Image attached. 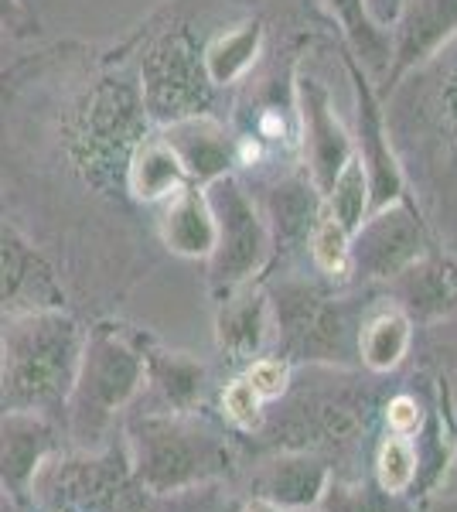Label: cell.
<instances>
[{
	"label": "cell",
	"mask_w": 457,
	"mask_h": 512,
	"mask_svg": "<svg viewBox=\"0 0 457 512\" xmlns=\"http://www.w3.org/2000/svg\"><path fill=\"white\" fill-rule=\"evenodd\" d=\"M82 349L79 325L58 311L24 315L4 332L0 345V403L4 410L48 414L69 400Z\"/></svg>",
	"instance_id": "cell-1"
},
{
	"label": "cell",
	"mask_w": 457,
	"mask_h": 512,
	"mask_svg": "<svg viewBox=\"0 0 457 512\" xmlns=\"http://www.w3.org/2000/svg\"><path fill=\"white\" fill-rule=\"evenodd\" d=\"M140 379H144V362L120 338L110 332L86 338L76 383L69 393L72 437L82 448L103 441L113 414L137 393Z\"/></svg>",
	"instance_id": "cell-2"
},
{
	"label": "cell",
	"mask_w": 457,
	"mask_h": 512,
	"mask_svg": "<svg viewBox=\"0 0 457 512\" xmlns=\"http://www.w3.org/2000/svg\"><path fill=\"white\" fill-rule=\"evenodd\" d=\"M134 461L140 482L151 492H174L222 465V451L212 437L191 431L181 420L151 417L134 434Z\"/></svg>",
	"instance_id": "cell-3"
},
{
	"label": "cell",
	"mask_w": 457,
	"mask_h": 512,
	"mask_svg": "<svg viewBox=\"0 0 457 512\" xmlns=\"http://www.w3.org/2000/svg\"><path fill=\"white\" fill-rule=\"evenodd\" d=\"M209 202L215 212V226H219V239L212 250V277L219 287L236 291L267 260L270 229L260 219L256 205L249 202V195L229 175L215 178L209 185Z\"/></svg>",
	"instance_id": "cell-4"
},
{
	"label": "cell",
	"mask_w": 457,
	"mask_h": 512,
	"mask_svg": "<svg viewBox=\"0 0 457 512\" xmlns=\"http://www.w3.org/2000/svg\"><path fill=\"white\" fill-rule=\"evenodd\" d=\"M427 233L410 198L369 212L365 222L352 233V263L365 277H396L423 256Z\"/></svg>",
	"instance_id": "cell-5"
},
{
	"label": "cell",
	"mask_w": 457,
	"mask_h": 512,
	"mask_svg": "<svg viewBox=\"0 0 457 512\" xmlns=\"http://www.w3.org/2000/svg\"><path fill=\"white\" fill-rule=\"evenodd\" d=\"M205 99H209V76H205L202 59L191 52L185 38H164L144 69L147 113L174 123L205 113Z\"/></svg>",
	"instance_id": "cell-6"
},
{
	"label": "cell",
	"mask_w": 457,
	"mask_h": 512,
	"mask_svg": "<svg viewBox=\"0 0 457 512\" xmlns=\"http://www.w3.org/2000/svg\"><path fill=\"white\" fill-rule=\"evenodd\" d=\"M294 93H297V123H301L307 178H311V185L324 198L331 181L345 168V161L355 154V144L348 137V130L342 127V120H338L335 106H331L328 89L318 79L297 76Z\"/></svg>",
	"instance_id": "cell-7"
},
{
	"label": "cell",
	"mask_w": 457,
	"mask_h": 512,
	"mask_svg": "<svg viewBox=\"0 0 457 512\" xmlns=\"http://www.w3.org/2000/svg\"><path fill=\"white\" fill-rule=\"evenodd\" d=\"M348 76L355 86V158L362 161L365 178H369V212H379L406 198L403 171L389 147L386 117H382L379 96L369 86V76L355 62H348Z\"/></svg>",
	"instance_id": "cell-8"
},
{
	"label": "cell",
	"mask_w": 457,
	"mask_h": 512,
	"mask_svg": "<svg viewBox=\"0 0 457 512\" xmlns=\"http://www.w3.org/2000/svg\"><path fill=\"white\" fill-rule=\"evenodd\" d=\"M55 444L58 434L48 414L4 410L0 417V492H7L14 506H24L31 499L35 478Z\"/></svg>",
	"instance_id": "cell-9"
},
{
	"label": "cell",
	"mask_w": 457,
	"mask_h": 512,
	"mask_svg": "<svg viewBox=\"0 0 457 512\" xmlns=\"http://www.w3.org/2000/svg\"><path fill=\"white\" fill-rule=\"evenodd\" d=\"M393 62L386 69L389 89L400 82L403 72L440 52L457 35V0H403L396 14Z\"/></svg>",
	"instance_id": "cell-10"
},
{
	"label": "cell",
	"mask_w": 457,
	"mask_h": 512,
	"mask_svg": "<svg viewBox=\"0 0 457 512\" xmlns=\"http://www.w3.org/2000/svg\"><path fill=\"white\" fill-rule=\"evenodd\" d=\"M164 140L178 154V161L185 164L188 178H195L202 188L212 185L215 178L229 175V164L236 158V147H232L226 127L219 120L205 117V113L168 123Z\"/></svg>",
	"instance_id": "cell-11"
},
{
	"label": "cell",
	"mask_w": 457,
	"mask_h": 512,
	"mask_svg": "<svg viewBox=\"0 0 457 512\" xmlns=\"http://www.w3.org/2000/svg\"><path fill=\"white\" fill-rule=\"evenodd\" d=\"M393 280L396 294L417 315H457V260L451 256H420Z\"/></svg>",
	"instance_id": "cell-12"
},
{
	"label": "cell",
	"mask_w": 457,
	"mask_h": 512,
	"mask_svg": "<svg viewBox=\"0 0 457 512\" xmlns=\"http://www.w3.org/2000/svg\"><path fill=\"white\" fill-rule=\"evenodd\" d=\"M164 243L178 256H212L219 226H215V212L209 202V192L198 188H181L174 195L168 216H164Z\"/></svg>",
	"instance_id": "cell-13"
},
{
	"label": "cell",
	"mask_w": 457,
	"mask_h": 512,
	"mask_svg": "<svg viewBox=\"0 0 457 512\" xmlns=\"http://www.w3.org/2000/svg\"><path fill=\"white\" fill-rule=\"evenodd\" d=\"M130 192L144 202H157L164 195H178L188 181L185 164L178 161V154L171 151V144L164 137H144L137 144V151L130 154L127 168Z\"/></svg>",
	"instance_id": "cell-14"
},
{
	"label": "cell",
	"mask_w": 457,
	"mask_h": 512,
	"mask_svg": "<svg viewBox=\"0 0 457 512\" xmlns=\"http://www.w3.org/2000/svg\"><path fill=\"white\" fill-rule=\"evenodd\" d=\"M324 4L331 7L345 41L352 45V52L359 55L365 69L372 76L386 72L389 62H393V35H389L386 24L372 18L369 4L365 0H324Z\"/></svg>",
	"instance_id": "cell-15"
},
{
	"label": "cell",
	"mask_w": 457,
	"mask_h": 512,
	"mask_svg": "<svg viewBox=\"0 0 457 512\" xmlns=\"http://www.w3.org/2000/svg\"><path fill=\"white\" fill-rule=\"evenodd\" d=\"M263 52V24L260 21H246L239 28L226 31L205 48L202 65L205 76H209L212 86H232L246 76L256 65Z\"/></svg>",
	"instance_id": "cell-16"
},
{
	"label": "cell",
	"mask_w": 457,
	"mask_h": 512,
	"mask_svg": "<svg viewBox=\"0 0 457 512\" xmlns=\"http://www.w3.org/2000/svg\"><path fill=\"white\" fill-rule=\"evenodd\" d=\"M267 335V304L260 294H239L226 301V311L219 318V345L232 359H249L263 345Z\"/></svg>",
	"instance_id": "cell-17"
},
{
	"label": "cell",
	"mask_w": 457,
	"mask_h": 512,
	"mask_svg": "<svg viewBox=\"0 0 457 512\" xmlns=\"http://www.w3.org/2000/svg\"><path fill=\"white\" fill-rule=\"evenodd\" d=\"M410 318L403 311H386V315L372 318L362 332V359L369 369L376 373H386V369H396L403 362L406 349H410Z\"/></svg>",
	"instance_id": "cell-18"
},
{
	"label": "cell",
	"mask_w": 457,
	"mask_h": 512,
	"mask_svg": "<svg viewBox=\"0 0 457 512\" xmlns=\"http://www.w3.org/2000/svg\"><path fill=\"white\" fill-rule=\"evenodd\" d=\"M324 209L342 222L348 233H355L365 222V216H369V178H365V168L355 154L345 161L338 178L331 181L328 195H324Z\"/></svg>",
	"instance_id": "cell-19"
},
{
	"label": "cell",
	"mask_w": 457,
	"mask_h": 512,
	"mask_svg": "<svg viewBox=\"0 0 457 512\" xmlns=\"http://www.w3.org/2000/svg\"><path fill=\"white\" fill-rule=\"evenodd\" d=\"M311 253H314V263L331 277H345L348 267H352V233L324 209L321 202V212L314 219V229H311Z\"/></svg>",
	"instance_id": "cell-20"
},
{
	"label": "cell",
	"mask_w": 457,
	"mask_h": 512,
	"mask_svg": "<svg viewBox=\"0 0 457 512\" xmlns=\"http://www.w3.org/2000/svg\"><path fill=\"white\" fill-rule=\"evenodd\" d=\"M417 475V454H413L410 441L403 437H389L382 444V454H379V482L386 492H403L406 485L413 482Z\"/></svg>",
	"instance_id": "cell-21"
},
{
	"label": "cell",
	"mask_w": 457,
	"mask_h": 512,
	"mask_svg": "<svg viewBox=\"0 0 457 512\" xmlns=\"http://www.w3.org/2000/svg\"><path fill=\"white\" fill-rule=\"evenodd\" d=\"M157 379H161L164 393H168L178 407H188L198 396V390H202V369L191 366L181 355H164V359L157 362Z\"/></svg>",
	"instance_id": "cell-22"
},
{
	"label": "cell",
	"mask_w": 457,
	"mask_h": 512,
	"mask_svg": "<svg viewBox=\"0 0 457 512\" xmlns=\"http://www.w3.org/2000/svg\"><path fill=\"white\" fill-rule=\"evenodd\" d=\"M260 403H263V396L249 386V379H236V383H229L226 393H222V407H226V414L236 420L239 427H253L256 420H260Z\"/></svg>",
	"instance_id": "cell-23"
},
{
	"label": "cell",
	"mask_w": 457,
	"mask_h": 512,
	"mask_svg": "<svg viewBox=\"0 0 457 512\" xmlns=\"http://www.w3.org/2000/svg\"><path fill=\"white\" fill-rule=\"evenodd\" d=\"M246 379L263 400H273V396H280L287 386V366L280 359H256L253 366H249Z\"/></svg>",
	"instance_id": "cell-24"
},
{
	"label": "cell",
	"mask_w": 457,
	"mask_h": 512,
	"mask_svg": "<svg viewBox=\"0 0 457 512\" xmlns=\"http://www.w3.org/2000/svg\"><path fill=\"white\" fill-rule=\"evenodd\" d=\"M389 427H393L400 437L417 431V427H420V407H417V400H413V396H396V400L389 403Z\"/></svg>",
	"instance_id": "cell-25"
},
{
	"label": "cell",
	"mask_w": 457,
	"mask_h": 512,
	"mask_svg": "<svg viewBox=\"0 0 457 512\" xmlns=\"http://www.w3.org/2000/svg\"><path fill=\"white\" fill-rule=\"evenodd\" d=\"M365 4H369L372 18H376L379 24H393L396 14H400V7H403V0H365Z\"/></svg>",
	"instance_id": "cell-26"
},
{
	"label": "cell",
	"mask_w": 457,
	"mask_h": 512,
	"mask_svg": "<svg viewBox=\"0 0 457 512\" xmlns=\"http://www.w3.org/2000/svg\"><path fill=\"white\" fill-rule=\"evenodd\" d=\"M21 274H18V263L11 260V253L0 246V294L4 291H11L14 287V280H18Z\"/></svg>",
	"instance_id": "cell-27"
},
{
	"label": "cell",
	"mask_w": 457,
	"mask_h": 512,
	"mask_svg": "<svg viewBox=\"0 0 457 512\" xmlns=\"http://www.w3.org/2000/svg\"><path fill=\"white\" fill-rule=\"evenodd\" d=\"M249 512H290V509H280V506H253ZM294 512H301V509H294Z\"/></svg>",
	"instance_id": "cell-28"
}]
</instances>
